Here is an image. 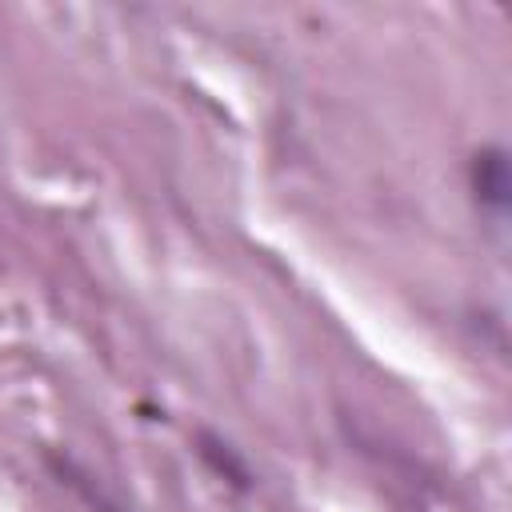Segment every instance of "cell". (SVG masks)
Here are the masks:
<instances>
[{"instance_id":"cell-1","label":"cell","mask_w":512,"mask_h":512,"mask_svg":"<svg viewBox=\"0 0 512 512\" xmlns=\"http://www.w3.org/2000/svg\"><path fill=\"white\" fill-rule=\"evenodd\" d=\"M480 164H476V188H480V196L484 200H492L496 208L504 204V192H508V180H504V160H500V152H484V156H476Z\"/></svg>"}]
</instances>
